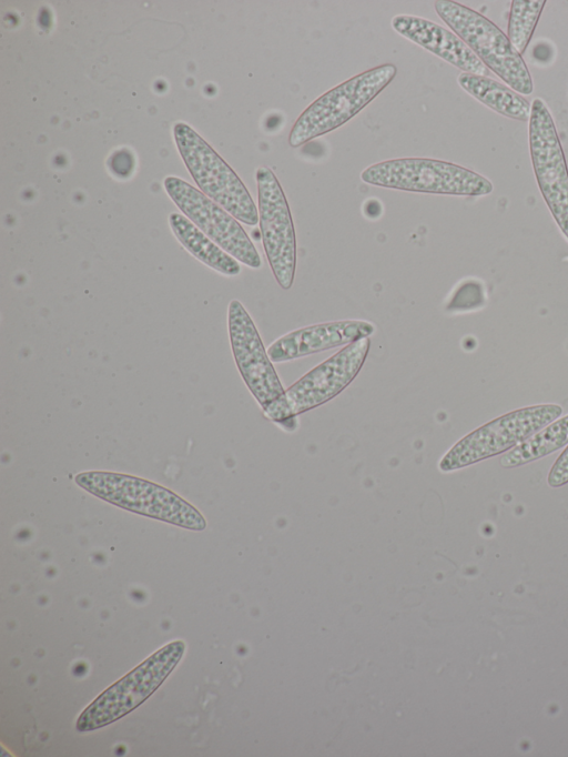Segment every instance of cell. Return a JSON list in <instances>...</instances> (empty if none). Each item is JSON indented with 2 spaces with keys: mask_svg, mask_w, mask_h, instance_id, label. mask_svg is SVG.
<instances>
[{
  "mask_svg": "<svg viewBox=\"0 0 568 757\" xmlns=\"http://www.w3.org/2000/svg\"><path fill=\"white\" fill-rule=\"evenodd\" d=\"M529 149L544 200L568 240V168L552 117L541 99H535L529 118Z\"/></svg>",
  "mask_w": 568,
  "mask_h": 757,
  "instance_id": "obj_8",
  "label": "cell"
},
{
  "mask_svg": "<svg viewBox=\"0 0 568 757\" xmlns=\"http://www.w3.org/2000/svg\"><path fill=\"white\" fill-rule=\"evenodd\" d=\"M258 223L264 251L278 285L291 289L297 260L296 236L288 202L274 172L256 170Z\"/></svg>",
  "mask_w": 568,
  "mask_h": 757,
  "instance_id": "obj_9",
  "label": "cell"
},
{
  "mask_svg": "<svg viewBox=\"0 0 568 757\" xmlns=\"http://www.w3.org/2000/svg\"><path fill=\"white\" fill-rule=\"evenodd\" d=\"M439 18L476 57L520 94H530L534 83L520 53L495 23L475 10L455 1L434 3Z\"/></svg>",
  "mask_w": 568,
  "mask_h": 757,
  "instance_id": "obj_1",
  "label": "cell"
},
{
  "mask_svg": "<svg viewBox=\"0 0 568 757\" xmlns=\"http://www.w3.org/2000/svg\"><path fill=\"white\" fill-rule=\"evenodd\" d=\"M566 445H568V415L555 420L504 453L499 463L504 468L518 467L537 461Z\"/></svg>",
  "mask_w": 568,
  "mask_h": 757,
  "instance_id": "obj_17",
  "label": "cell"
},
{
  "mask_svg": "<svg viewBox=\"0 0 568 757\" xmlns=\"http://www.w3.org/2000/svg\"><path fill=\"white\" fill-rule=\"evenodd\" d=\"M111 170L121 176L128 175L133 169V158L126 150L115 152L110 159Z\"/></svg>",
  "mask_w": 568,
  "mask_h": 757,
  "instance_id": "obj_20",
  "label": "cell"
},
{
  "mask_svg": "<svg viewBox=\"0 0 568 757\" xmlns=\"http://www.w3.org/2000/svg\"><path fill=\"white\" fill-rule=\"evenodd\" d=\"M562 407L538 404L506 413L467 434L440 460L442 472H452L503 454L559 418Z\"/></svg>",
  "mask_w": 568,
  "mask_h": 757,
  "instance_id": "obj_6",
  "label": "cell"
},
{
  "mask_svg": "<svg viewBox=\"0 0 568 757\" xmlns=\"http://www.w3.org/2000/svg\"><path fill=\"white\" fill-rule=\"evenodd\" d=\"M396 72L394 64L384 63L358 73L322 94L294 122L288 144L298 148L345 124L393 81Z\"/></svg>",
  "mask_w": 568,
  "mask_h": 757,
  "instance_id": "obj_2",
  "label": "cell"
},
{
  "mask_svg": "<svg viewBox=\"0 0 568 757\" xmlns=\"http://www.w3.org/2000/svg\"><path fill=\"white\" fill-rule=\"evenodd\" d=\"M545 3V0L511 1L508 39L519 53L525 51Z\"/></svg>",
  "mask_w": 568,
  "mask_h": 757,
  "instance_id": "obj_18",
  "label": "cell"
},
{
  "mask_svg": "<svg viewBox=\"0 0 568 757\" xmlns=\"http://www.w3.org/2000/svg\"><path fill=\"white\" fill-rule=\"evenodd\" d=\"M369 346L368 337L347 344L291 385L284 394L291 415L296 417L338 395L361 371Z\"/></svg>",
  "mask_w": 568,
  "mask_h": 757,
  "instance_id": "obj_12",
  "label": "cell"
},
{
  "mask_svg": "<svg viewBox=\"0 0 568 757\" xmlns=\"http://www.w3.org/2000/svg\"><path fill=\"white\" fill-rule=\"evenodd\" d=\"M185 649L181 640L172 642L104 690L80 715L79 731H90L113 723L142 704L170 675Z\"/></svg>",
  "mask_w": 568,
  "mask_h": 757,
  "instance_id": "obj_7",
  "label": "cell"
},
{
  "mask_svg": "<svg viewBox=\"0 0 568 757\" xmlns=\"http://www.w3.org/2000/svg\"><path fill=\"white\" fill-rule=\"evenodd\" d=\"M361 179L368 184L409 192L480 196L493 191L483 175L455 163L403 158L382 161L366 168Z\"/></svg>",
  "mask_w": 568,
  "mask_h": 757,
  "instance_id": "obj_4",
  "label": "cell"
},
{
  "mask_svg": "<svg viewBox=\"0 0 568 757\" xmlns=\"http://www.w3.org/2000/svg\"><path fill=\"white\" fill-rule=\"evenodd\" d=\"M164 189L184 215L226 253L252 269L261 268L253 242L226 210L180 178H165Z\"/></svg>",
  "mask_w": 568,
  "mask_h": 757,
  "instance_id": "obj_10",
  "label": "cell"
},
{
  "mask_svg": "<svg viewBox=\"0 0 568 757\" xmlns=\"http://www.w3.org/2000/svg\"><path fill=\"white\" fill-rule=\"evenodd\" d=\"M375 331L371 322L344 320L305 326L292 331L267 349L272 362H285L311 355L321 351L351 344L368 337Z\"/></svg>",
  "mask_w": 568,
  "mask_h": 757,
  "instance_id": "obj_13",
  "label": "cell"
},
{
  "mask_svg": "<svg viewBox=\"0 0 568 757\" xmlns=\"http://www.w3.org/2000/svg\"><path fill=\"white\" fill-rule=\"evenodd\" d=\"M229 334L239 371L263 412L284 398L282 386L272 361L265 351L257 329L247 311L237 300L227 310Z\"/></svg>",
  "mask_w": 568,
  "mask_h": 757,
  "instance_id": "obj_11",
  "label": "cell"
},
{
  "mask_svg": "<svg viewBox=\"0 0 568 757\" xmlns=\"http://www.w3.org/2000/svg\"><path fill=\"white\" fill-rule=\"evenodd\" d=\"M457 82L473 98L499 114L519 121H528L531 104L511 88L489 77L462 72Z\"/></svg>",
  "mask_w": 568,
  "mask_h": 757,
  "instance_id": "obj_15",
  "label": "cell"
},
{
  "mask_svg": "<svg viewBox=\"0 0 568 757\" xmlns=\"http://www.w3.org/2000/svg\"><path fill=\"white\" fill-rule=\"evenodd\" d=\"M547 483L550 487H561L568 483V445L552 464Z\"/></svg>",
  "mask_w": 568,
  "mask_h": 757,
  "instance_id": "obj_19",
  "label": "cell"
},
{
  "mask_svg": "<svg viewBox=\"0 0 568 757\" xmlns=\"http://www.w3.org/2000/svg\"><path fill=\"white\" fill-rule=\"evenodd\" d=\"M178 150L196 185L236 220L258 223L257 208L231 166L187 124L174 125Z\"/></svg>",
  "mask_w": 568,
  "mask_h": 757,
  "instance_id": "obj_5",
  "label": "cell"
},
{
  "mask_svg": "<svg viewBox=\"0 0 568 757\" xmlns=\"http://www.w3.org/2000/svg\"><path fill=\"white\" fill-rule=\"evenodd\" d=\"M89 493L128 511L193 531L206 526L205 518L173 492L149 481L118 473L88 472L75 476Z\"/></svg>",
  "mask_w": 568,
  "mask_h": 757,
  "instance_id": "obj_3",
  "label": "cell"
},
{
  "mask_svg": "<svg viewBox=\"0 0 568 757\" xmlns=\"http://www.w3.org/2000/svg\"><path fill=\"white\" fill-rule=\"evenodd\" d=\"M169 223L180 243L200 262L230 276L241 272L239 261L213 242L186 216L171 213Z\"/></svg>",
  "mask_w": 568,
  "mask_h": 757,
  "instance_id": "obj_16",
  "label": "cell"
},
{
  "mask_svg": "<svg viewBox=\"0 0 568 757\" xmlns=\"http://www.w3.org/2000/svg\"><path fill=\"white\" fill-rule=\"evenodd\" d=\"M392 28L402 37L418 44L463 72L488 77V68L453 31L427 19L398 14L392 19Z\"/></svg>",
  "mask_w": 568,
  "mask_h": 757,
  "instance_id": "obj_14",
  "label": "cell"
}]
</instances>
